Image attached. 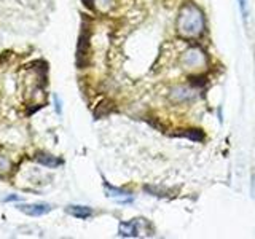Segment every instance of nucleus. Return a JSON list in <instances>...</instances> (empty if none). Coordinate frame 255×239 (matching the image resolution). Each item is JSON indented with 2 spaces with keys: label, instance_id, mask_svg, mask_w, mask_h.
Segmentation results:
<instances>
[{
  "label": "nucleus",
  "instance_id": "obj_5",
  "mask_svg": "<svg viewBox=\"0 0 255 239\" xmlns=\"http://www.w3.org/2000/svg\"><path fill=\"white\" fill-rule=\"evenodd\" d=\"M67 212L70 215H74V217L77 219H90L93 215V209H90V207L86 206H69L67 207Z\"/></svg>",
  "mask_w": 255,
  "mask_h": 239
},
{
  "label": "nucleus",
  "instance_id": "obj_4",
  "mask_svg": "<svg viewBox=\"0 0 255 239\" xmlns=\"http://www.w3.org/2000/svg\"><path fill=\"white\" fill-rule=\"evenodd\" d=\"M53 206L51 204H45V203H35V204H19L18 211L22 214L29 215V217H42V215L51 212Z\"/></svg>",
  "mask_w": 255,
  "mask_h": 239
},
{
  "label": "nucleus",
  "instance_id": "obj_10",
  "mask_svg": "<svg viewBox=\"0 0 255 239\" xmlns=\"http://www.w3.org/2000/svg\"><path fill=\"white\" fill-rule=\"evenodd\" d=\"M10 169V161L0 156V171H8Z\"/></svg>",
  "mask_w": 255,
  "mask_h": 239
},
{
  "label": "nucleus",
  "instance_id": "obj_6",
  "mask_svg": "<svg viewBox=\"0 0 255 239\" xmlns=\"http://www.w3.org/2000/svg\"><path fill=\"white\" fill-rule=\"evenodd\" d=\"M88 42H90V34H88V30L83 27L82 34H80V38H78V64L82 62V59L86 56Z\"/></svg>",
  "mask_w": 255,
  "mask_h": 239
},
{
  "label": "nucleus",
  "instance_id": "obj_3",
  "mask_svg": "<svg viewBox=\"0 0 255 239\" xmlns=\"http://www.w3.org/2000/svg\"><path fill=\"white\" fill-rule=\"evenodd\" d=\"M145 223L147 222L142 220V219L120 223V235L125 236V238H137L142 235V228Z\"/></svg>",
  "mask_w": 255,
  "mask_h": 239
},
{
  "label": "nucleus",
  "instance_id": "obj_2",
  "mask_svg": "<svg viewBox=\"0 0 255 239\" xmlns=\"http://www.w3.org/2000/svg\"><path fill=\"white\" fill-rule=\"evenodd\" d=\"M206 62H207V56L198 46L190 48L182 56V64L185 66V69H201L206 66Z\"/></svg>",
  "mask_w": 255,
  "mask_h": 239
},
{
  "label": "nucleus",
  "instance_id": "obj_1",
  "mask_svg": "<svg viewBox=\"0 0 255 239\" xmlns=\"http://www.w3.org/2000/svg\"><path fill=\"white\" fill-rule=\"evenodd\" d=\"M177 29L183 37H199L204 32V14L193 3H187L182 6Z\"/></svg>",
  "mask_w": 255,
  "mask_h": 239
},
{
  "label": "nucleus",
  "instance_id": "obj_7",
  "mask_svg": "<svg viewBox=\"0 0 255 239\" xmlns=\"http://www.w3.org/2000/svg\"><path fill=\"white\" fill-rule=\"evenodd\" d=\"M37 163L38 164H42V166H46V167H58V166H61L62 164V159H59V158H56V156H53V155H46V153H40V155H37Z\"/></svg>",
  "mask_w": 255,
  "mask_h": 239
},
{
  "label": "nucleus",
  "instance_id": "obj_8",
  "mask_svg": "<svg viewBox=\"0 0 255 239\" xmlns=\"http://www.w3.org/2000/svg\"><path fill=\"white\" fill-rule=\"evenodd\" d=\"M171 98L175 99V101H185V99H191L193 98V93H191V90H188V88H174L172 93H171Z\"/></svg>",
  "mask_w": 255,
  "mask_h": 239
},
{
  "label": "nucleus",
  "instance_id": "obj_9",
  "mask_svg": "<svg viewBox=\"0 0 255 239\" xmlns=\"http://www.w3.org/2000/svg\"><path fill=\"white\" fill-rule=\"evenodd\" d=\"M238 5H239V8H241V14H243L244 21H247V19H249V10H247L246 0H238Z\"/></svg>",
  "mask_w": 255,
  "mask_h": 239
},
{
  "label": "nucleus",
  "instance_id": "obj_12",
  "mask_svg": "<svg viewBox=\"0 0 255 239\" xmlns=\"http://www.w3.org/2000/svg\"><path fill=\"white\" fill-rule=\"evenodd\" d=\"M18 199H19V196H16V195H11V196H8V198H5L3 199V201H18Z\"/></svg>",
  "mask_w": 255,
  "mask_h": 239
},
{
  "label": "nucleus",
  "instance_id": "obj_11",
  "mask_svg": "<svg viewBox=\"0 0 255 239\" xmlns=\"http://www.w3.org/2000/svg\"><path fill=\"white\" fill-rule=\"evenodd\" d=\"M54 101H56V112H58V114H61V102H59V98H58V96L54 98Z\"/></svg>",
  "mask_w": 255,
  "mask_h": 239
}]
</instances>
